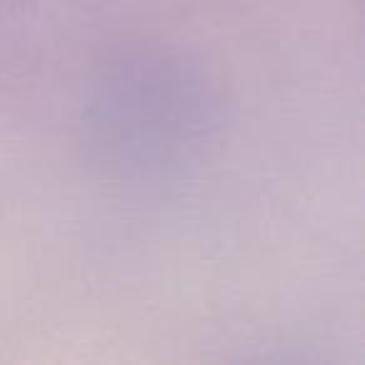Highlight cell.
Here are the masks:
<instances>
[{"instance_id":"cell-1","label":"cell","mask_w":365,"mask_h":365,"mask_svg":"<svg viewBox=\"0 0 365 365\" xmlns=\"http://www.w3.org/2000/svg\"><path fill=\"white\" fill-rule=\"evenodd\" d=\"M113 93L108 98L106 113V133L113 130L118 143L128 135L138 138V145L133 148H150V140H170L178 135L182 125V110H185V93L180 91L182 83H165L158 73H145V83L138 78L133 83L118 81L113 83Z\"/></svg>"}]
</instances>
